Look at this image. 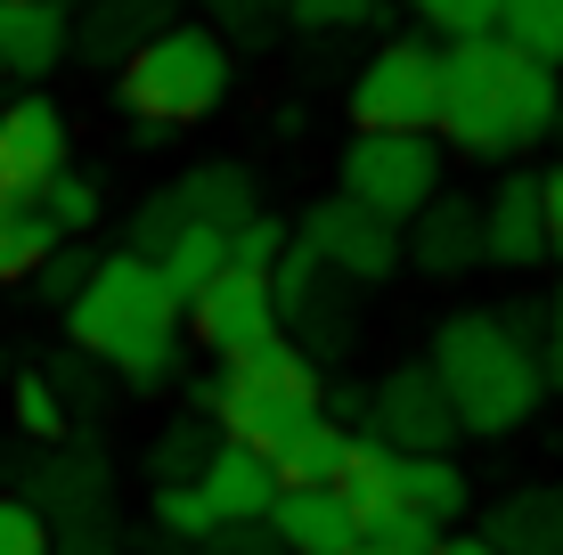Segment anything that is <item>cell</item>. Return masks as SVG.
<instances>
[{"mask_svg": "<svg viewBox=\"0 0 563 555\" xmlns=\"http://www.w3.org/2000/svg\"><path fill=\"white\" fill-rule=\"evenodd\" d=\"M482 262L498 270H539L548 262V213H539V171H507L482 204Z\"/></svg>", "mask_w": 563, "mask_h": 555, "instance_id": "obj_16", "label": "cell"}, {"mask_svg": "<svg viewBox=\"0 0 563 555\" xmlns=\"http://www.w3.org/2000/svg\"><path fill=\"white\" fill-rule=\"evenodd\" d=\"M563 114V82L555 66L507 49L498 33H465V42L441 49V131L457 156L507 164L522 147H539Z\"/></svg>", "mask_w": 563, "mask_h": 555, "instance_id": "obj_1", "label": "cell"}, {"mask_svg": "<svg viewBox=\"0 0 563 555\" xmlns=\"http://www.w3.org/2000/svg\"><path fill=\"white\" fill-rule=\"evenodd\" d=\"M286 245H295V229H286L278 213H254L245 229H229V262H238V270H262V278L278 270Z\"/></svg>", "mask_w": 563, "mask_h": 555, "instance_id": "obj_31", "label": "cell"}, {"mask_svg": "<svg viewBox=\"0 0 563 555\" xmlns=\"http://www.w3.org/2000/svg\"><path fill=\"white\" fill-rule=\"evenodd\" d=\"M269 295H278V328L295 335L319 368L352 352V335H360V319H352V278H335L319 254L286 245L278 270H269Z\"/></svg>", "mask_w": 563, "mask_h": 555, "instance_id": "obj_10", "label": "cell"}, {"mask_svg": "<svg viewBox=\"0 0 563 555\" xmlns=\"http://www.w3.org/2000/svg\"><path fill=\"white\" fill-rule=\"evenodd\" d=\"M539 368H548V385H563V286L539 302Z\"/></svg>", "mask_w": 563, "mask_h": 555, "instance_id": "obj_38", "label": "cell"}, {"mask_svg": "<svg viewBox=\"0 0 563 555\" xmlns=\"http://www.w3.org/2000/svg\"><path fill=\"white\" fill-rule=\"evenodd\" d=\"M57 9H66V0H57Z\"/></svg>", "mask_w": 563, "mask_h": 555, "instance_id": "obj_43", "label": "cell"}, {"mask_svg": "<svg viewBox=\"0 0 563 555\" xmlns=\"http://www.w3.org/2000/svg\"><path fill=\"white\" fill-rule=\"evenodd\" d=\"M269 540H278L286 555H352L360 523H352V507H343L335 482H310V490H278V507H269Z\"/></svg>", "mask_w": 563, "mask_h": 555, "instance_id": "obj_17", "label": "cell"}, {"mask_svg": "<svg viewBox=\"0 0 563 555\" xmlns=\"http://www.w3.org/2000/svg\"><path fill=\"white\" fill-rule=\"evenodd\" d=\"M498 42L563 74V0H498Z\"/></svg>", "mask_w": 563, "mask_h": 555, "instance_id": "obj_25", "label": "cell"}, {"mask_svg": "<svg viewBox=\"0 0 563 555\" xmlns=\"http://www.w3.org/2000/svg\"><path fill=\"white\" fill-rule=\"evenodd\" d=\"M16 499L42 514L49 531H66V523H107V457H99V449L49 442L42 457H33V474H25V490H16Z\"/></svg>", "mask_w": 563, "mask_h": 555, "instance_id": "obj_14", "label": "cell"}, {"mask_svg": "<svg viewBox=\"0 0 563 555\" xmlns=\"http://www.w3.org/2000/svg\"><path fill=\"white\" fill-rule=\"evenodd\" d=\"M254 213H262V204H254V171H245V164H197V171H180L172 188H155L140 213H131V245H123V254L155 262L180 229H221V237H229V229H245Z\"/></svg>", "mask_w": 563, "mask_h": 555, "instance_id": "obj_7", "label": "cell"}, {"mask_svg": "<svg viewBox=\"0 0 563 555\" xmlns=\"http://www.w3.org/2000/svg\"><path fill=\"white\" fill-rule=\"evenodd\" d=\"M66 49H74V16L57 0H9L0 9V74L42 82L49 66H66Z\"/></svg>", "mask_w": 563, "mask_h": 555, "instance_id": "obj_18", "label": "cell"}, {"mask_svg": "<svg viewBox=\"0 0 563 555\" xmlns=\"http://www.w3.org/2000/svg\"><path fill=\"white\" fill-rule=\"evenodd\" d=\"M90 262H99V254H82V245H49V262L33 270V278H42V302H57V311H66V302L90 286Z\"/></svg>", "mask_w": 563, "mask_h": 555, "instance_id": "obj_34", "label": "cell"}, {"mask_svg": "<svg viewBox=\"0 0 563 555\" xmlns=\"http://www.w3.org/2000/svg\"><path fill=\"white\" fill-rule=\"evenodd\" d=\"M221 385H245V392H310V400H327V368L278 328V335L245 343L238 359H221Z\"/></svg>", "mask_w": 563, "mask_h": 555, "instance_id": "obj_20", "label": "cell"}, {"mask_svg": "<svg viewBox=\"0 0 563 555\" xmlns=\"http://www.w3.org/2000/svg\"><path fill=\"white\" fill-rule=\"evenodd\" d=\"M352 555H433V547H409V540H360Z\"/></svg>", "mask_w": 563, "mask_h": 555, "instance_id": "obj_41", "label": "cell"}, {"mask_svg": "<svg viewBox=\"0 0 563 555\" xmlns=\"http://www.w3.org/2000/svg\"><path fill=\"white\" fill-rule=\"evenodd\" d=\"M212 449H221V425H212V417H197V409L172 417V425L147 442V474H155V490H164V482H197Z\"/></svg>", "mask_w": 563, "mask_h": 555, "instance_id": "obj_24", "label": "cell"}, {"mask_svg": "<svg viewBox=\"0 0 563 555\" xmlns=\"http://www.w3.org/2000/svg\"><path fill=\"white\" fill-rule=\"evenodd\" d=\"M197 555H286L269 540V523H221L212 540H197Z\"/></svg>", "mask_w": 563, "mask_h": 555, "instance_id": "obj_37", "label": "cell"}, {"mask_svg": "<svg viewBox=\"0 0 563 555\" xmlns=\"http://www.w3.org/2000/svg\"><path fill=\"white\" fill-rule=\"evenodd\" d=\"M335 180H343V197L367 204L376 221L409 229L424 204L441 197V140L433 131H352Z\"/></svg>", "mask_w": 563, "mask_h": 555, "instance_id": "obj_6", "label": "cell"}, {"mask_svg": "<svg viewBox=\"0 0 563 555\" xmlns=\"http://www.w3.org/2000/svg\"><path fill=\"white\" fill-rule=\"evenodd\" d=\"M433 376L457 409V433L482 442H507L515 425H531L539 400H548V368H539V343L515 328L507 311H450L433 328Z\"/></svg>", "mask_w": 563, "mask_h": 555, "instance_id": "obj_3", "label": "cell"}, {"mask_svg": "<svg viewBox=\"0 0 563 555\" xmlns=\"http://www.w3.org/2000/svg\"><path fill=\"white\" fill-rule=\"evenodd\" d=\"M9 409H16V433H25V442H42V449H49V442H66V433H74L66 400H57V385H49L42 368H33V376H16Z\"/></svg>", "mask_w": 563, "mask_h": 555, "instance_id": "obj_28", "label": "cell"}, {"mask_svg": "<svg viewBox=\"0 0 563 555\" xmlns=\"http://www.w3.org/2000/svg\"><path fill=\"white\" fill-rule=\"evenodd\" d=\"M360 442L367 449H400V457H450V442H465L433 359H400V368L376 376L367 417H360Z\"/></svg>", "mask_w": 563, "mask_h": 555, "instance_id": "obj_9", "label": "cell"}, {"mask_svg": "<svg viewBox=\"0 0 563 555\" xmlns=\"http://www.w3.org/2000/svg\"><path fill=\"white\" fill-rule=\"evenodd\" d=\"M539 213H548V254H563V164L539 171Z\"/></svg>", "mask_w": 563, "mask_h": 555, "instance_id": "obj_39", "label": "cell"}, {"mask_svg": "<svg viewBox=\"0 0 563 555\" xmlns=\"http://www.w3.org/2000/svg\"><path fill=\"white\" fill-rule=\"evenodd\" d=\"M188 328H197L205 352L238 359L245 343L278 335V295H269V278H262V270H238V262H229V270L212 278L197 302H188Z\"/></svg>", "mask_w": 563, "mask_h": 555, "instance_id": "obj_13", "label": "cell"}, {"mask_svg": "<svg viewBox=\"0 0 563 555\" xmlns=\"http://www.w3.org/2000/svg\"><path fill=\"white\" fill-rule=\"evenodd\" d=\"M155 270H164L172 302H180V311H188V302H197L205 286H212V278L229 270V237H221V229H180V237H172L164 254H155Z\"/></svg>", "mask_w": 563, "mask_h": 555, "instance_id": "obj_23", "label": "cell"}, {"mask_svg": "<svg viewBox=\"0 0 563 555\" xmlns=\"http://www.w3.org/2000/svg\"><path fill=\"white\" fill-rule=\"evenodd\" d=\"M555 140H563V114H555Z\"/></svg>", "mask_w": 563, "mask_h": 555, "instance_id": "obj_42", "label": "cell"}, {"mask_svg": "<svg viewBox=\"0 0 563 555\" xmlns=\"http://www.w3.org/2000/svg\"><path fill=\"white\" fill-rule=\"evenodd\" d=\"M0 555H57V547H49V523L16 499V490L0 499Z\"/></svg>", "mask_w": 563, "mask_h": 555, "instance_id": "obj_36", "label": "cell"}, {"mask_svg": "<svg viewBox=\"0 0 563 555\" xmlns=\"http://www.w3.org/2000/svg\"><path fill=\"white\" fill-rule=\"evenodd\" d=\"M164 0H90L82 9V57H99V66H114V49H140L147 33H164Z\"/></svg>", "mask_w": 563, "mask_h": 555, "instance_id": "obj_22", "label": "cell"}, {"mask_svg": "<svg viewBox=\"0 0 563 555\" xmlns=\"http://www.w3.org/2000/svg\"><path fill=\"white\" fill-rule=\"evenodd\" d=\"M221 42H269L286 25V0H205Z\"/></svg>", "mask_w": 563, "mask_h": 555, "instance_id": "obj_32", "label": "cell"}, {"mask_svg": "<svg viewBox=\"0 0 563 555\" xmlns=\"http://www.w3.org/2000/svg\"><path fill=\"white\" fill-rule=\"evenodd\" d=\"M99 213H107L99 180H90V171H74V164L42 188V221L57 229V237H82V229H99Z\"/></svg>", "mask_w": 563, "mask_h": 555, "instance_id": "obj_27", "label": "cell"}, {"mask_svg": "<svg viewBox=\"0 0 563 555\" xmlns=\"http://www.w3.org/2000/svg\"><path fill=\"white\" fill-rule=\"evenodd\" d=\"M295 245L302 254H319L335 278H352V286H384L400 270V229L393 221H376L367 204H352L335 188V197H319L302 213V229H295Z\"/></svg>", "mask_w": 563, "mask_h": 555, "instance_id": "obj_11", "label": "cell"}, {"mask_svg": "<svg viewBox=\"0 0 563 555\" xmlns=\"http://www.w3.org/2000/svg\"><path fill=\"white\" fill-rule=\"evenodd\" d=\"M335 490L352 507L360 540H409V547H433L474 507V482H465L457 457H400V449H367V442L352 449Z\"/></svg>", "mask_w": 563, "mask_h": 555, "instance_id": "obj_4", "label": "cell"}, {"mask_svg": "<svg viewBox=\"0 0 563 555\" xmlns=\"http://www.w3.org/2000/svg\"><path fill=\"white\" fill-rule=\"evenodd\" d=\"M384 16V0H286V25L302 33H367Z\"/></svg>", "mask_w": 563, "mask_h": 555, "instance_id": "obj_30", "label": "cell"}, {"mask_svg": "<svg viewBox=\"0 0 563 555\" xmlns=\"http://www.w3.org/2000/svg\"><path fill=\"white\" fill-rule=\"evenodd\" d=\"M197 490H205V507L221 514V523H269V507H278V474H269L254 449H238V442H221L205 457Z\"/></svg>", "mask_w": 563, "mask_h": 555, "instance_id": "obj_19", "label": "cell"}, {"mask_svg": "<svg viewBox=\"0 0 563 555\" xmlns=\"http://www.w3.org/2000/svg\"><path fill=\"white\" fill-rule=\"evenodd\" d=\"M0 9H9V0H0Z\"/></svg>", "mask_w": 563, "mask_h": 555, "instance_id": "obj_44", "label": "cell"}, {"mask_svg": "<svg viewBox=\"0 0 563 555\" xmlns=\"http://www.w3.org/2000/svg\"><path fill=\"white\" fill-rule=\"evenodd\" d=\"M400 262L424 278H465V270H482V204L474 197H457V188H441L424 213L400 229Z\"/></svg>", "mask_w": 563, "mask_h": 555, "instance_id": "obj_15", "label": "cell"}, {"mask_svg": "<svg viewBox=\"0 0 563 555\" xmlns=\"http://www.w3.org/2000/svg\"><path fill=\"white\" fill-rule=\"evenodd\" d=\"M49 245H66V237L42 221V204H9V197H0V286L33 278L49 262Z\"/></svg>", "mask_w": 563, "mask_h": 555, "instance_id": "obj_26", "label": "cell"}, {"mask_svg": "<svg viewBox=\"0 0 563 555\" xmlns=\"http://www.w3.org/2000/svg\"><path fill=\"white\" fill-rule=\"evenodd\" d=\"M49 385H57V400H66V417H90V409H99V376H90V352H66V359H49Z\"/></svg>", "mask_w": 563, "mask_h": 555, "instance_id": "obj_35", "label": "cell"}, {"mask_svg": "<svg viewBox=\"0 0 563 555\" xmlns=\"http://www.w3.org/2000/svg\"><path fill=\"white\" fill-rule=\"evenodd\" d=\"M409 9L441 33V42H465V33H490L498 25V0H409Z\"/></svg>", "mask_w": 563, "mask_h": 555, "instance_id": "obj_33", "label": "cell"}, {"mask_svg": "<svg viewBox=\"0 0 563 555\" xmlns=\"http://www.w3.org/2000/svg\"><path fill=\"white\" fill-rule=\"evenodd\" d=\"M229 99V42L212 25H164L123 57V107L155 131L205 123Z\"/></svg>", "mask_w": 563, "mask_h": 555, "instance_id": "obj_5", "label": "cell"}, {"mask_svg": "<svg viewBox=\"0 0 563 555\" xmlns=\"http://www.w3.org/2000/svg\"><path fill=\"white\" fill-rule=\"evenodd\" d=\"M482 540L498 555H563V490L531 482V490H515V499H498Z\"/></svg>", "mask_w": 563, "mask_h": 555, "instance_id": "obj_21", "label": "cell"}, {"mask_svg": "<svg viewBox=\"0 0 563 555\" xmlns=\"http://www.w3.org/2000/svg\"><path fill=\"white\" fill-rule=\"evenodd\" d=\"M155 523H164V540L197 547V540H212V531H221V514L205 507L197 482H164V490H155Z\"/></svg>", "mask_w": 563, "mask_h": 555, "instance_id": "obj_29", "label": "cell"}, {"mask_svg": "<svg viewBox=\"0 0 563 555\" xmlns=\"http://www.w3.org/2000/svg\"><path fill=\"white\" fill-rule=\"evenodd\" d=\"M57 171H66V114L49 99H9L0 107V197L42 204Z\"/></svg>", "mask_w": 563, "mask_h": 555, "instance_id": "obj_12", "label": "cell"}, {"mask_svg": "<svg viewBox=\"0 0 563 555\" xmlns=\"http://www.w3.org/2000/svg\"><path fill=\"white\" fill-rule=\"evenodd\" d=\"M433 555H498L482 531H457V540H433Z\"/></svg>", "mask_w": 563, "mask_h": 555, "instance_id": "obj_40", "label": "cell"}, {"mask_svg": "<svg viewBox=\"0 0 563 555\" xmlns=\"http://www.w3.org/2000/svg\"><path fill=\"white\" fill-rule=\"evenodd\" d=\"M66 335L107 376H123L131 392H155L180 376V302H172V286L147 254L90 262V286L66 302Z\"/></svg>", "mask_w": 563, "mask_h": 555, "instance_id": "obj_2", "label": "cell"}, {"mask_svg": "<svg viewBox=\"0 0 563 555\" xmlns=\"http://www.w3.org/2000/svg\"><path fill=\"white\" fill-rule=\"evenodd\" d=\"M360 131H441V49L433 42H376L343 99Z\"/></svg>", "mask_w": 563, "mask_h": 555, "instance_id": "obj_8", "label": "cell"}]
</instances>
